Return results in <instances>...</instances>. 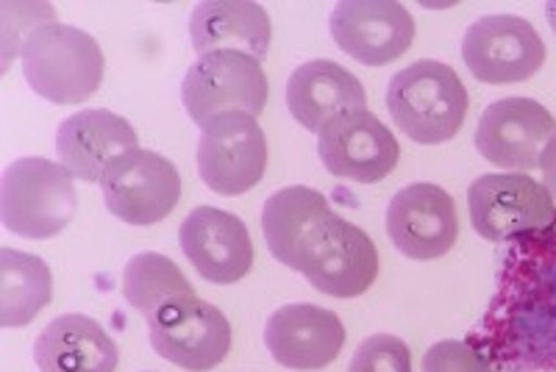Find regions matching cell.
<instances>
[{
    "mask_svg": "<svg viewBox=\"0 0 556 372\" xmlns=\"http://www.w3.org/2000/svg\"><path fill=\"white\" fill-rule=\"evenodd\" d=\"M267 170V137L256 117L228 112L201 128L198 172L217 195L237 197L253 190Z\"/></svg>",
    "mask_w": 556,
    "mask_h": 372,
    "instance_id": "cell-7",
    "label": "cell"
},
{
    "mask_svg": "<svg viewBox=\"0 0 556 372\" xmlns=\"http://www.w3.org/2000/svg\"><path fill=\"white\" fill-rule=\"evenodd\" d=\"M470 347L498 372H556V222L509 242Z\"/></svg>",
    "mask_w": 556,
    "mask_h": 372,
    "instance_id": "cell-1",
    "label": "cell"
},
{
    "mask_svg": "<svg viewBox=\"0 0 556 372\" xmlns=\"http://www.w3.org/2000/svg\"><path fill=\"white\" fill-rule=\"evenodd\" d=\"M78 208L76 178L62 162L17 158L0 181V220L23 240H51L73 222Z\"/></svg>",
    "mask_w": 556,
    "mask_h": 372,
    "instance_id": "cell-4",
    "label": "cell"
},
{
    "mask_svg": "<svg viewBox=\"0 0 556 372\" xmlns=\"http://www.w3.org/2000/svg\"><path fill=\"white\" fill-rule=\"evenodd\" d=\"M53 297L51 267L34 253L0 247V325L23 329Z\"/></svg>",
    "mask_w": 556,
    "mask_h": 372,
    "instance_id": "cell-23",
    "label": "cell"
},
{
    "mask_svg": "<svg viewBox=\"0 0 556 372\" xmlns=\"http://www.w3.org/2000/svg\"><path fill=\"white\" fill-rule=\"evenodd\" d=\"M123 295L139 315L151 320L162 306L176 297L195 295V286L184 275L181 267L162 253H137L123 270Z\"/></svg>",
    "mask_w": 556,
    "mask_h": 372,
    "instance_id": "cell-24",
    "label": "cell"
},
{
    "mask_svg": "<svg viewBox=\"0 0 556 372\" xmlns=\"http://www.w3.org/2000/svg\"><path fill=\"white\" fill-rule=\"evenodd\" d=\"M39 372H114L121 350L101 322L87 315H62L34 342Z\"/></svg>",
    "mask_w": 556,
    "mask_h": 372,
    "instance_id": "cell-20",
    "label": "cell"
},
{
    "mask_svg": "<svg viewBox=\"0 0 556 372\" xmlns=\"http://www.w3.org/2000/svg\"><path fill=\"white\" fill-rule=\"evenodd\" d=\"M468 211L486 242H515L556 222V203L543 183L526 172H490L470 183Z\"/></svg>",
    "mask_w": 556,
    "mask_h": 372,
    "instance_id": "cell-6",
    "label": "cell"
},
{
    "mask_svg": "<svg viewBox=\"0 0 556 372\" xmlns=\"http://www.w3.org/2000/svg\"><path fill=\"white\" fill-rule=\"evenodd\" d=\"M287 106L306 131L320 133L342 114L362 112L367 92L359 78L331 59H312L287 81Z\"/></svg>",
    "mask_w": 556,
    "mask_h": 372,
    "instance_id": "cell-19",
    "label": "cell"
},
{
    "mask_svg": "<svg viewBox=\"0 0 556 372\" xmlns=\"http://www.w3.org/2000/svg\"><path fill=\"white\" fill-rule=\"evenodd\" d=\"M265 345L273 359L287 370H326L334 364L345 345V325L331 309L290 304L267 317Z\"/></svg>",
    "mask_w": 556,
    "mask_h": 372,
    "instance_id": "cell-17",
    "label": "cell"
},
{
    "mask_svg": "<svg viewBox=\"0 0 556 372\" xmlns=\"http://www.w3.org/2000/svg\"><path fill=\"white\" fill-rule=\"evenodd\" d=\"M420 372H498L486 356L459 339L434 342L424 354Z\"/></svg>",
    "mask_w": 556,
    "mask_h": 372,
    "instance_id": "cell-26",
    "label": "cell"
},
{
    "mask_svg": "<svg viewBox=\"0 0 556 372\" xmlns=\"http://www.w3.org/2000/svg\"><path fill=\"white\" fill-rule=\"evenodd\" d=\"M387 108L401 133L420 145H443L465 126L470 98L456 69L420 59L390 78Z\"/></svg>",
    "mask_w": 556,
    "mask_h": 372,
    "instance_id": "cell-2",
    "label": "cell"
},
{
    "mask_svg": "<svg viewBox=\"0 0 556 372\" xmlns=\"http://www.w3.org/2000/svg\"><path fill=\"white\" fill-rule=\"evenodd\" d=\"M267 84L262 59L242 51H215L198 56L181 84V101L198 126L228 112L260 117L267 106Z\"/></svg>",
    "mask_w": 556,
    "mask_h": 372,
    "instance_id": "cell-5",
    "label": "cell"
},
{
    "mask_svg": "<svg viewBox=\"0 0 556 372\" xmlns=\"http://www.w3.org/2000/svg\"><path fill=\"white\" fill-rule=\"evenodd\" d=\"M20 62L28 87L59 106L89 101L101 89L106 69L98 39L59 20L45 23L26 39Z\"/></svg>",
    "mask_w": 556,
    "mask_h": 372,
    "instance_id": "cell-3",
    "label": "cell"
},
{
    "mask_svg": "<svg viewBox=\"0 0 556 372\" xmlns=\"http://www.w3.org/2000/svg\"><path fill=\"white\" fill-rule=\"evenodd\" d=\"M334 215L326 195L312 187H285L273 192L262 208V231L273 259L290 270H301L306 247L312 245L320 226Z\"/></svg>",
    "mask_w": 556,
    "mask_h": 372,
    "instance_id": "cell-21",
    "label": "cell"
},
{
    "mask_svg": "<svg viewBox=\"0 0 556 372\" xmlns=\"http://www.w3.org/2000/svg\"><path fill=\"white\" fill-rule=\"evenodd\" d=\"M317 156L334 178L379 183L399 167V139L374 112H351L317 133Z\"/></svg>",
    "mask_w": 556,
    "mask_h": 372,
    "instance_id": "cell-12",
    "label": "cell"
},
{
    "mask_svg": "<svg viewBox=\"0 0 556 372\" xmlns=\"http://www.w3.org/2000/svg\"><path fill=\"white\" fill-rule=\"evenodd\" d=\"M181 251L208 284H237L253 267V242L245 222L215 206L192 208L178 231Z\"/></svg>",
    "mask_w": 556,
    "mask_h": 372,
    "instance_id": "cell-16",
    "label": "cell"
},
{
    "mask_svg": "<svg viewBox=\"0 0 556 372\" xmlns=\"http://www.w3.org/2000/svg\"><path fill=\"white\" fill-rule=\"evenodd\" d=\"M540 170H543V187L556 203V133L551 137L548 145H545L543 156H540Z\"/></svg>",
    "mask_w": 556,
    "mask_h": 372,
    "instance_id": "cell-27",
    "label": "cell"
},
{
    "mask_svg": "<svg viewBox=\"0 0 556 372\" xmlns=\"http://www.w3.org/2000/svg\"><path fill=\"white\" fill-rule=\"evenodd\" d=\"M387 236L406 259H440L459 240L454 197L437 183H409L395 192L387 206Z\"/></svg>",
    "mask_w": 556,
    "mask_h": 372,
    "instance_id": "cell-14",
    "label": "cell"
},
{
    "mask_svg": "<svg viewBox=\"0 0 556 372\" xmlns=\"http://www.w3.org/2000/svg\"><path fill=\"white\" fill-rule=\"evenodd\" d=\"M462 59L476 81L506 87L529 81L545 64V42L526 17L486 14L462 37Z\"/></svg>",
    "mask_w": 556,
    "mask_h": 372,
    "instance_id": "cell-9",
    "label": "cell"
},
{
    "mask_svg": "<svg viewBox=\"0 0 556 372\" xmlns=\"http://www.w3.org/2000/svg\"><path fill=\"white\" fill-rule=\"evenodd\" d=\"M148 336L159 356L190 372H208L231 350V325L217 306L198 295L176 297L148 320Z\"/></svg>",
    "mask_w": 556,
    "mask_h": 372,
    "instance_id": "cell-8",
    "label": "cell"
},
{
    "mask_svg": "<svg viewBox=\"0 0 556 372\" xmlns=\"http://www.w3.org/2000/svg\"><path fill=\"white\" fill-rule=\"evenodd\" d=\"M554 133V114L543 103L531 98H501L481 114L476 151L501 170L529 172L540 167V156Z\"/></svg>",
    "mask_w": 556,
    "mask_h": 372,
    "instance_id": "cell-13",
    "label": "cell"
},
{
    "mask_svg": "<svg viewBox=\"0 0 556 372\" xmlns=\"http://www.w3.org/2000/svg\"><path fill=\"white\" fill-rule=\"evenodd\" d=\"M298 272L323 295L359 297L379 278V251L359 226L334 211L306 247Z\"/></svg>",
    "mask_w": 556,
    "mask_h": 372,
    "instance_id": "cell-11",
    "label": "cell"
},
{
    "mask_svg": "<svg viewBox=\"0 0 556 372\" xmlns=\"http://www.w3.org/2000/svg\"><path fill=\"white\" fill-rule=\"evenodd\" d=\"M190 39L198 56L242 51L262 59L270 51V14L251 0H208L192 9Z\"/></svg>",
    "mask_w": 556,
    "mask_h": 372,
    "instance_id": "cell-22",
    "label": "cell"
},
{
    "mask_svg": "<svg viewBox=\"0 0 556 372\" xmlns=\"http://www.w3.org/2000/svg\"><path fill=\"white\" fill-rule=\"evenodd\" d=\"M348 372H412L409 345L392 334L367 336L356 347Z\"/></svg>",
    "mask_w": 556,
    "mask_h": 372,
    "instance_id": "cell-25",
    "label": "cell"
},
{
    "mask_svg": "<svg viewBox=\"0 0 556 372\" xmlns=\"http://www.w3.org/2000/svg\"><path fill=\"white\" fill-rule=\"evenodd\" d=\"M103 203L126 226H156L181 201V172L156 151L126 153L103 172Z\"/></svg>",
    "mask_w": 556,
    "mask_h": 372,
    "instance_id": "cell-10",
    "label": "cell"
},
{
    "mask_svg": "<svg viewBox=\"0 0 556 372\" xmlns=\"http://www.w3.org/2000/svg\"><path fill=\"white\" fill-rule=\"evenodd\" d=\"M337 48L367 67H384L415 42V17L395 0H345L329 20Z\"/></svg>",
    "mask_w": 556,
    "mask_h": 372,
    "instance_id": "cell-15",
    "label": "cell"
},
{
    "mask_svg": "<svg viewBox=\"0 0 556 372\" xmlns=\"http://www.w3.org/2000/svg\"><path fill=\"white\" fill-rule=\"evenodd\" d=\"M139 137L131 123L109 108H84L59 126V162L76 181L101 183L103 172L126 153L137 151Z\"/></svg>",
    "mask_w": 556,
    "mask_h": 372,
    "instance_id": "cell-18",
    "label": "cell"
},
{
    "mask_svg": "<svg viewBox=\"0 0 556 372\" xmlns=\"http://www.w3.org/2000/svg\"><path fill=\"white\" fill-rule=\"evenodd\" d=\"M545 14H548V26L556 34V3H545Z\"/></svg>",
    "mask_w": 556,
    "mask_h": 372,
    "instance_id": "cell-28",
    "label": "cell"
}]
</instances>
